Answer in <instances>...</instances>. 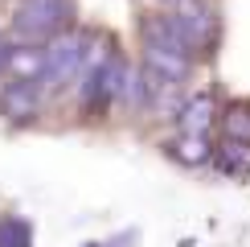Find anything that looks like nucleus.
Returning <instances> with one entry per match:
<instances>
[{
	"instance_id": "nucleus-1",
	"label": "nucleus",
	"mask_w": 250,
	"mask_h": 247,
	"mask_svg": "<svg viewBox=\"0 0 250 247\" xmlns=\"http://www.w3.org/2000/svg\"><path fill=\"white\" fill-rule=\"evenodd\" d=\"M82 70H86V37L82 33L49 37V46H45V78H41V87L45 91H62L70 78H82Z\"/></svg>"
},
{
	"instance_id": "nucleus-2",
	"label": "nucleus",
	"mask_w": 250,
	"mask_h": 247,
	"mask_svg": "<svg viewBox=\"0 0 250 247\" xmlns=\"http://www.w3.org/2000/svg\"><path fill=\"white\" fill-rule=\"evenodd\" d=\"M13 21H17V33L29 41L58 37L70 21V0H21Z\"/></svg>"
},
{
	"instance_id": "nucleus-3",
	"label": "nucleus",
	"mask_w": 250,
	"mask_h": 247,
	"mask_svg": "<svg viewBox=\"0 0 250 247\" xmlns=\"http://www.w3.org/2000/svg\"><path fill=\"white\" fill-rule=\"evenodd\" d=\"M168 21H172L176 33H181V41L189 46V54H201L217 33V17L205 4H189V0H181V8H172Z\"/></svg>"
},
{
	"instance_id": "nucleus-4",
	"label": "nucleus",
	"mask_w": 250,
	"mask_h": 247,
	"mask_svg": "<svg viewBox=\"0 0 250 247\" xmlns=\"http://www.w3.org/2000/svg\"><path fill=\"white\" fill-rule=\"evenodd\" d=\"M41 95H45V87H41V82L13 78L4 91H0V116L13 120V124H29V120L41 111Z\"/></svg>"
},
{
	"instance_id": "nucleus-5",
	"label": "nucleus",
	"mask_w": 250,
	"mask_h": 247,
	"mask_svg": "<svg viewBox=\"0 0 250 247\" xmlns=\"http://www.w3.org/2000/svg\"><path fill=\"white\" fill-rule=\"evenodd\" d=\"M189 58L193 54H181V49H164V46H144V70L160 82H181L189 74Z\"/></svg>"
},
{
	"instance_id": "nucleus-6",
	"label": "nucleus",
	"mask_w": 250,
	"mask_h": 247,
	"mask_svg": "<svg viewBox=\"0 0 250 247\" xmlns=\"http://www.w3.org/2000/svg\"><path fill=\"white\" fill-rule=\"evenodd\" d=\"M213 116H217L213 95L197 91V95H189V99H185V107H181V132H193V136H209Z\"/></svg>"
},
{
	"instance_id": "nucleus-7",
	"label": "nucleus",
	"mask_w": 250,
	"mask_h": 247,
	"mask_svg": "<svg viewBox=\"0 0 250 247\" xmlns=\"http://www.w3.org/2000/svg\"><path fill=\"white\" fill-rule=\"evenodd\" d=\"M13 78L41 82L45 78V49H17L13 54Z\"/></svg>"
},
{
	"instance_id": "nucleus-8",
	"label": "nucleus",
	"mask_w": 250,
	"mask_h": 247,
	"mask_svg": "<svg viewBox=\"0 0 250 247\" xmlns=\"http://www.w3.org/2000/svg\"><path fill=\"white\" fill-rule=\"evenodd\" d=\"M176 157H181L185 165H201V161H209V136L181 132V140H176Z\"/></svg>"
},
{
	"instance_id": "nucleus-9",
	"label": "nucleus",
	"mask_w": 250,
	"mask_h": 247,
	"mask_svg": "<svg viewBox=\"0 0 250 247\" xmlns=\"http://www.w3.org/2000/svg\"><path fill=\"white\" fill-rule=\"evenodd\" d=\"M226 132H230V140H246L250 144V107L246 103H234V107L226 111Z\"/></svg>"
},
{
	"instance_id": "nucleus-10",
	"label": "nucleus",
	"mask_w": 250,
	"mask_h": 247,
	"mask_svg": "<svg viewBox=\"0 0 250 247\" xmlns=\"http://www.w3.org/2000/svg\"><path fill=\"white\" fill-rule=\"evenodd\" d=\"M13 54H17V41L13 37H0V74L13 70Z\"/></svg>"
},
{
	"instance_id": "nucleus-11",
	"label": "nucleus",
	"mask_w": 250,
	"mask_h": 247,
	"mask_svg": "<svg viewBox=\"0 0 250 247\" xmlns=\"http://www.w3.org/2000/svg\"><path fill=\"white\" fill-rule=\"evenodd\" d=\"M0 247H17V222H0Z\"/></svg>"
}]
</instances>
